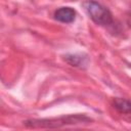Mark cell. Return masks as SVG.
<instances>
[{
  "label": "cell",
  "mask_w": 131,
  "mask_h": 131,
  "mask_svg": "<svg viewBox=\"0 0 131 131\" xmlns=\"http://www.w3.org/2000/svg\"><path fill=\"white\" fill-rule=\"evenodd\" d=\"M92 119L87 117L84 114H76V115H68L61 116L58 118H49V119H31L27 120L25 125L29 128H59L68 125H77L83 123H89Z\"/></svg>",
  "instance_id": "obj_1"
},
{
  "label": "cell",
  "mask_w": 131,
  "mask_h": 131,
  "mask_svg": "<svg viewBox=\"0 0 131 131\" xmlns=\"http://www.w3.org/2000/svg\"><path fill=\"white\" fill-rule=\"evenodd\" d=\"M64 60L73 67H83L87 64L88 58L81 54H67L64 56Z\"/></svg>",
  "instance_id": "obj_5"
},
{
  "label": "cell",
  "mask_w": 131,
  "mask_h": 131,
  "mask_svg": "<svg viewBox=\"0 0 131 131\" xmlns=\"http://www.w3.org/2000/svg\"><path fill=\"white\" fill-rule=\"evenodd\" d=\"M54 18L63 24H71L76 18V10L69 6L59 7L54 11Z\"/></svg>",
  "instance_id": "obj_3"
},
{
  "label": "cell",
  "mask_w": 131,
  "mask_h": 131,
  "mask_svg": "<svg viewBox=\"0 0 131 131\" xmlns=\"http://www.w3.org/2000/svg\"><path fill=\"white\" fill-rule=\"evenodd\" d=\"M86 10L90 18L99 26H110L113 24V14L105 6L95 1H89L85 3Z\"/></svg>",
  "instance_id": "obj_2"
},
{
  "label": "cell",
  "mask_w": 131,
  "mask_h": 131,
  "mask_svg": "<svg viewBox=\"0 0 131 131\" xmlns=\"http://www.w3.org/2000/svg\"><path fill=\"white\" fill-rule=\"evenodd\" d=\"M114 106L121 114H125V115L131 114V101L130 100L117 97L114 99Z\"/></svg>",
  "instance_id": "obj_4"
}]
</instances>
